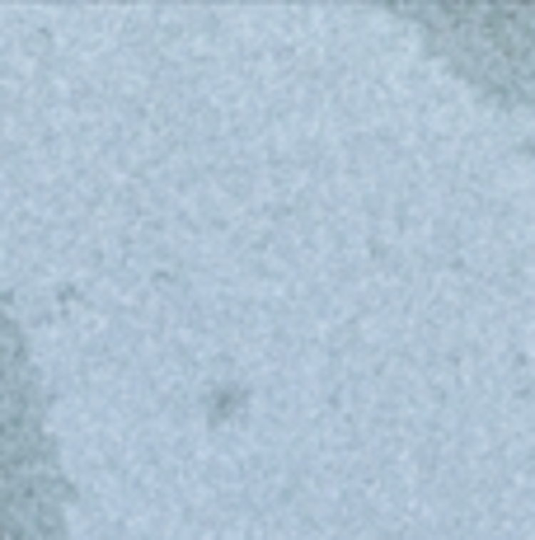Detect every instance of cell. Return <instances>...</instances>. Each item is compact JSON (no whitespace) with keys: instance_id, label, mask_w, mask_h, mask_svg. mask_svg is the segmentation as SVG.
<instances>
[{"instance_id":"cell-1","label":"cell","mask_w":535,"mask_h":540,"mask_svg":"<svg viewBox=\"0 0 535 540\" xmlns=\"http://www.w3.org/2000/svg\"><path fill=\"white\" fill-rule=\"evenodd\" d=\"M66 474L24 325L0 287V540H71Z\"/></svg>"}]
</instances>
